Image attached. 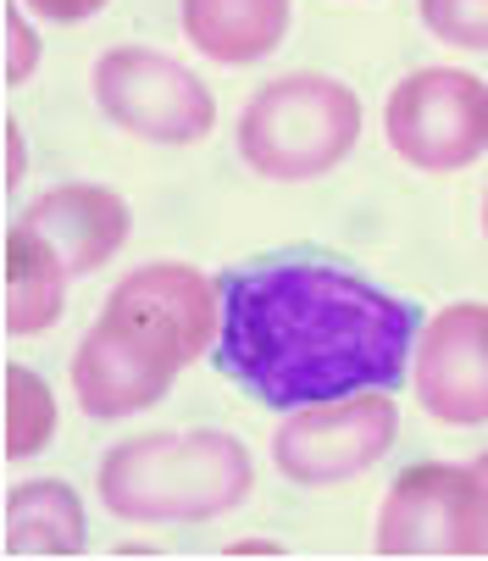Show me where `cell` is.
I'll use <instances>...</instances> for the list:
<instances>
[{
  "label": "cell",
  "mask_w": 488,
  "mask_h": 561,
  "mask_svg": "<svg viewBox=\"0 0 488 561\" xmlns=\"http://www.w3.org/2000/svg\"><path fill=\"white\" fill-rule=\"evenodd\" d=\"M217 367L262 407L294 412L316 400L399 383L417 356V311L372 278L328 262L233 267L217 278Z\"/></svg>",
  "instance_id": "cell-1"
},
{
  "label": "cell",
  "mask_w": 488,
  "mask_h": 561,
  "mask_svg": "<svg viewBox=\"0 0 488 561\" xmlns=\"http://www.w3.org/2000/svg\"><path fill=\"white\" fill-rule=\"evenodd\" d=\"M222 329V289L189 262L133 267L101 306L95 329L72 351V394L112 423L155 407L173 378L211 351Z\"/></svg>",
  "instance_id": "cell-2"
},
{
  "label": "cell",
  "mask_w": 488,
  "mask_h": 561,
  "mask_svg": "<svg viewBox=\"0 0 488 561\" xmlns=\"http://www.w3.org/2000/svg\"><path fill=\"white\" fill-rule=\"evenodd\" d=\"M256 467L233 434H139L101 456L95 490L123 523H211L251 501Z\"/></svg>",
  "instance_id": "cell-3"
},
{
  "label": "cell",
  "mask_w": 488,
  "mask_h": 561,
  "mask_svg": "<svg viewBox=\"0 0 488 561\" xmlns=\"http://www.w3.org/2000/svg\"><path fill=\"white\" fill-rule=\"evenodd\" d=\"M361 95L328 72H283L239 112L244 168L272 184L328 179L361 139Z\"/></svg>",
  "instance_id": "cell-4"
},
{
  "label": "cell",
  "mask_w": 488,
  "mask_h": 561,
  "mask_svg": "<svg viewBox=\"0 0 488 561\" xmlns=\"http://www.w3.org/2000/svg\"><path fill=\"white\" fill-rule=\"evenodd\" d=\"M388 150L417 173H461L488 150V84L466 67H417L388 90Z\"/></svg>",
  "instance_id": "cell-5"
},
{
  "label": "cell",
  "mask_w": 488,
  "mask_h": 561,
  "mask_svg": "<svg viewBox=\"0 0 488 561\" xmlns=\"http://www.w3.org/2000/svg\"><path fill=\"white\" fill-rule=\"evenodd\" d=\"M377 556H488V484L477 467L417 461L377 506Z\"/></svg>",
  "instance_id": "cell-6"
},
{
  "label": "cell",
  "mask_w": 488,
  "mask_h": 561,
  "mask_svg": "<svg viewBox=\"0 0 488 561\" xmlns=\"http://www.w3.org/2000/svg\"><path fill=\"white\" fill-rule=\"evenodd\" d=\"M95 106L150 145H200L217 128L211 90L150 45H117L95 61Z\"/></svg>",
  "instance_id": "cell-7"
},
{
  "label": "cell",
  "mask_w": 488,
  "mask_h": 561,
  "mask_svg": "<svg viewBox=\"0 0 488 561\" xmlns=\"http://www.w3.org/2000/svg\"><path fill=\"white\" fill-rule=\"evenodd\" d=\"M399 434V412L383 389H361L345 400H316V407H294L278 434H272V461L283 478L305 490H328L345 478L377 467Z\"/></svg>",
  "instance_id": "cell-8"
},
{
  "label": "cell",
  "mask_w": 488,
  "mask_h": 561,
  "mask_svg": "<svg viewBox=\"0 0 488 561\" xmlns=\"http://www.w3.org/2000/svg\"><path fill=\"white\" fill-rule=\"evenodd\" d=\"M411 383L428 417L450 428L488 423V306L483 300H455L422 329L411 356Z\"/></svg>",
  "instance_id": "cell-9"
},
{
  "label": "cell",
  "mask_w": 488,
  "mask_h": 561,
  "mask_svg": "<svg viewBox=\"0 0 488 561\" xmlns=\"http://www.w3.org/2000/svg\"><path fill=\"white\" fill-rule=\"evenodd\" d=\"M18 222L45 239L72 278H84L123 251L133 217H128V201L106 184H56L34 206H23Z\"/></svg>",
  "instance_id": "cell-10"
},
{
  "label": "cell",
  "mask_w": 488,
  "mask_h": 561,
  "mask_svg": "<svg viewBox=\"0 0 488 561\" xmlns=\"http://www.w3.org/2000/svg\"><path fill=\"white\" fill-rule=\"evenodd\" d=\"M289 0H184V39L217 67H251L289 34Z\"/></svg>",
  "instance_id": "cell-11"
},
{
  "label": "cell",
  "mask_w": 488,
  "mask_h": 561,
  "mask_svg": "<svg viewBox=\"0 0 488 561\" xmlns=\"http://www.w3.org/2000/svg\"><path fill=\"white\" fill-rule=\"evenodd\" d=\"M84 501L61 478H28L7 495V556H84Z\"/></svg>",
  "instance_id": "cell-12"
},
{
  "label": "cell",
  "mask_w": 488,
  "mask_h": 561,
  "mask_svg": "<svg viewBox=\"0 0 488 561\" xmlns=\"http://www.w3.org/2000/svg\"><path fill=\"white\" fill-rule=\"evenodd\" d=\"M67 262L23 222L7 228V334H45L67 311Z\"/></svg>",
  "instance_id": "cell-13"
},
{
  "label": "cell",
  "mask_w": 488,
  "mask_h": 561,
  "mask_svg": "<svg viewBox=\"0 0 488 561\" xmlns=\"http://www.w3.org/2000/svg\"><path fill=\"white\" fill-rule=\"evenodd\" d=\"M56 439V394L39 373L28 367H7V456H39Z\"/></svg>",
  "instance_id": "cell-14"
},
{
  "label": "cell",
  "mask_w": 488,
  "mask_h": 561,
  "mask_svg": "<svg viewBox=\"0 0 488 561\" xmlns=\"http://www.w3.org/2000/svg\"><path fill=\"white\" fill-rule=\"evenodd\" d=\"M417 18L439 45L488 50V0H417Z\"/></svg>",
  "instance_id": "cell-15"
},
{
  "label": "cell",
  "mask_w": 488,
  "mask_h": 561,
  "mask_svg": "<svg viewBox=\"0 0 488 561\" xmlns=\"http://www.w3.org/2000/svg\"><path fill=\"white\" fill-rule=\"evenodd\" d=\"M34 67H39V34L28 28L23 0H7V84H23Z\"/></svg>",
  "instance_id": "cell-16"
},
{
  "label": "cell",
  "mask_w": 488,
  "mask_h": 561,
  "mask_svg": "<svg viewBox=\"0 0 488 561\" xmlns=\"http://www.w3.org/2000/svg\"><path fill=\"white\" fill-rule=\"evenodd\" d=\"M23 7L45 23H84V18L106 12V0H23Z\"/></svg>",
  "instance_id": "cell-17"
},
{
  "label": "cell",
  "mask_w": 488,
  "mask_h": 561,
  "mask_svg": "<svg viewBox=\"0 0 488 561\" xmlns=\"http://www.w3.org/2000/svg\"><path fill=\"white\" fill-rule=\"evenodd\" d=\"M23 184V128L7 123V190Z\"/></svg>",
  "instance_id": "cell-18"
},
{
  "label": "cell",
  "mask_w": 488,
  "mask_h": 561,
  "mask_svg": "<svg viewBox=\"0 0 488 561\" xmlns=\"http://www.w3.org/2000/svg\"><path fill=\"white\" fill-rule=\"evenodd\" d=\"M228 556H278V545L272 539H251V545H233Z\"/></svg>",
  "instance_id": "cell-19"
},
{
  "label": "cell",
  "mask_w": 488,
  "mask_h": 561,
  "mask_svg": "<svg viewBox=\"0 0 488 561\" xmlns=\"http://www.w3.org/2000/svg\"><path fill=\"white\" fill-rule=\"evenodd\" d=\"M472 467H477V472H483V484H488V450H483V456H477V461H472Z\"/></svg>",
  "instance_id": "cell-20"
},
{
  "label": "cell",
  "mask_w": 488,
  "mask_h": 561,
  "mask_svg": "<svg viewBox=\"0 0 488 561\" xmlns=\"http://www.w3.org/2000/svg\"><path fill=\"white\" fill-rule=\"evenodd\" d=\"M483 239H488V190H483Z\"/></svg>",
  "instance_id": "cell-21"
}]
</instances>
